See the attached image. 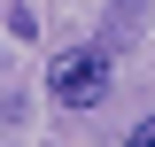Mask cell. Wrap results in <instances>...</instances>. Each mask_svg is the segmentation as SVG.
<instances>
[{
    "label": "cell",
    "instance_id": "6da1fadb",
    "mask_svg": "<svg viewBox=\"0 0 155 147\" xmlns=\"http://www.w3.org/2000/svg\"><path fill=\"white\" fill-rule=\"evenodd\" d=\"M109 47H70V54L47 62V93H54L62 109H93V101H109Z\"/></svg>",
    "mask_w": 155,
    "mask_h": 147
},
{
    "label": "cell",
    "instance_id": "7a4b0ae2",
    "mask_svg": "<svg viewBox=\"0 0 155 147\" xmlns=\"http://www.w3.org/2000/svg\"><path fill=\"white\" fill-rule=\"evenodd\" d=\"M124 147H155V116H147V124H132V132H124Z\"/></svg>",
    "mask_w": 155,
    "mask_h": 147
}]
</instances>
